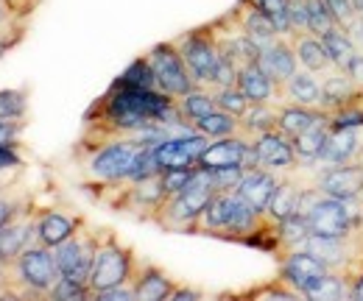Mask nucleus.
I'll list each match as a JSON object with an SVG mask.
<instances>
[{
	"instance_id": "52",
	"label": "nucleus",
	"mask_w": 363,
	"mask_h": 301,
	"mask_svg": "<svg viewBox=\"0 0 363 301\" xmlns=\"http://www.w3.org/2000/svg\"><path fill=\"white\" fill-rule=\"evenodd\" d=\"M9 50H11L9 45H3V42H0V59H3V53H9Z\"/></svg>"
},
{
	"instance_id": "6",
	"label": "nucleus",
	"mask_w": 363,
	"mask_h": 301,
	"mask_svg": "<svg viewBox=\"0 0 363 301\" xmlns=\"http://www.w3.org/2000/svg\"><path fill=\"white\" fill-rule=\"evenodd\" d=\"M174 42L179 47L187 70L193 73L196 84L210 89L213 76H216V67H218V62H221V53H218V45H216V37H213V28H210V25L193 28V31L177 37Z\"/></svg>"
},
{
	"instance_id": "53",
	"label": "nucleus",
	"mask_w": 363,
	"mask_h": 301,
	"mask_svg": "<svg viewBox=\"0 0 363 301\" xmlns=\"http://www.w3.org/2000/svg\"><path fill=\"white\" fill-rule=\"evenodd\" d=\"M0 279H6V265L0 262Z\"/></svg>"
},
{
	"instance_id": "10",
	"label": "nucleus",
	"mask_w": 363,
	"mask_h": 301,
	"mask_svg": "<svg viewBox=\"0 0 363 301\" xmlns=\"http://www.w3.org/2000/svg\"><path fill=\"white\" fill-rule=\"evenodd\" d=\"M321 195L341 198V201H361L363 195V165L347 162V165H330L318 176Z\"/></svg>"
},
{
	"instance_id": "33",
	"label": "nucleus",
	"mask_w": 363,
	"mask_h": 301,
	"mask_svg": "<svg viewBox=\"0 0 363 301\" xmlns=\"http://www.w3.org/2000/svg\"><path fill=\"white\" fill-rule=\"evenodd\" d=\"M31 207L34 204H31V195L28 193H20L11 184H3L0 187V229L6 223H11L14 217L23 215L26 210H31Z\"/></svg>"
},
{
	"instance_id": "3",
	"label": "nucleus",
	"mask_w": 363,
	"mask_h": 301,
	"mask_svg": "<svg viewBox=\"0 0 363 301\" xmlns=\"http://www.w3.org/2000/svg\"><path fill=\"white\" fill-rule=\"evenodd\" d=\"M137 271V257L129 246H121L115 232L104 229L101 234V246L95 251V262H92L90 271V290L92 299L109 288H118V285H126L135 279Z\"/></svg>"
},
{
	"instance_id": "11",
	"label": "nucleus",
	"mask_w": 363,
	"mask_h": 301,
	"mask_svg": "<svg viewBox=\"0 0 363 301\" xmlns=\"http://www.w3.org/2000/svg\"><path fill=\"white\" fill-rule=\"evenodd\" d=\"M257 157H260V165L269 168V171H285V168H294L299 159H296V151H294V140L288 134H282L279 129L263 131L252 140Z\"/></svg>"
},
{
	"instance_id": "34",
	"label": "nucleus",
	"mask_w": 363,
	"mask_h": 301,
	"mask_svg": "<svg viewBox=\"0 0 363 301\" xmlns=\"http://www.w3.org/2000/svg\"><path fill=\"white\" fill-rule=\"evenodd\" d=\"M118 84H126V86H140V89H160L157 84V76H154V67L145 56H137L135 62L115 79ZM162 92V89H160Z\"/></svg>"
},
{
	"instance_id": "20",
	"label": "nucleus",
	"mask_w": 363,
	"mask_h": 301,
	"mask_svg": "<svg viewBox=\"0 0 363 301\" xmlns=\"http://www.w3.org/2000/svg\"><path fill=\"white\" fill-rule=\"evenodd\" d=\"M327 120H330V112L321 109V106H299V103H288V106H279L277 129L294 140V137H299L302 131L313 129V126H318V123H327Z\"/></svg>"
},
{
	"instance_id": "8",
	"label": "nucleus",
	"mask_w": 363,
	"mask_h": 301,
	"mask_svg": "<svg viewBox=\"0 0 363 301\" xmlns=\"http://www.w3.org/2000/svg\"><path fill=\"white\" fill-rule=\"evenodd\" d=\"M213 140L199 134V131H182V134H168L165 140H160L154 145V157L160 171H171V168H196L199 157L207 151Z\"/></svg>"
},
{
	"instance_id": "22",
	"label": "nucleus",
	"mask_w": 363,
	"mask_h": 301,
	"mask_svg": "<svg viewBox=\"0 0 363 301\" xmlns=\"http://www.w3.org/2000/svg\"><path fill=\"white\" fill-rule=\"evenodd\" d=\"M296 249H302V251H311L316 259H321L330 271H338V268H344L347 262H350V249H347V240L344 237H324V234H308Z\"/></svg>"
},
{
	"instance_id": "48",
	"label": "nucleus",
	"mask_w": 363,
	"mask_h": 301,
	"mask_svg": "<svg viewBox=\"0 0 363 301\" xmlns=\"http://www.w3.org/2000/svg\"><path fill=\"white\" fill-rule=\"evenodd\" d=\"M344 73H347V76H350V79L363 89V53H355V56H352V62L347 64V70H344Z\"/></svg>"
},
{
	"instance_id": "44",
	"label": "nucleus",
	"mask_w": 363,
	"mask_h": 301,
	"mask_svg": "<svg viewBox=\"0 0 363 301\" xmlns=\"http://www.w3.org/2000/svg\"><path fill=\"white\" fill-rule=\"evenodd\" d=\"M190 176H193V168H171V171H162L165 193H168V195L182 193V190L190 184Z\"/></svg>"
},
{
	"instance_id": "24",
	"label": "nucleus",
	"mask_w": 363,
	"mask_h": 301,
	"mask_svg": "<svg viewBox=\"0 0 363 301\" xmlns=\"http://www.w3.org/2000/svg\"><path fill=\"white\" fill-rule=\"evenodd\" d=\"M361 86L355 84L344 70L338 73V76H333V79H327L324 84H321V109H327V112H335V109H344V106H350V103H355L358 98H361Z\"/></svg>"
},
{
	"instance_id": "28",
	"label": "nucleus",
	"mask_w": 363,
	"mask_h": 301,
	"mask_svg": "<svg viewBox=\"0 0 363 301\" xmlns=\"http://www.w3.org/2000/svg\"><path fill=\"white\" fill-rule=\"evenodd\" d=\"M177 103H179V112L187 126H193L199 118H204V115H210L213 109H218V106H216V95H213V89H207V86L190 89L187 95H182Z\"/></svg>"
},
{
	"instance_id": "32",
	"label": "nucleus",
	"mask_w": 363,
	"mask_h": 301,
	"mask_svg": "<svg viewBox=\"0 0 363 301\" xmlns=\"http://www.w3.org/2000/svg\"><path fill=\"white\" fill-rule=\"evenodd\" d=\"M311 234V223H308V215H288L285 220L277 223V237H279V249L282 251H294L305 237Z\"/></svg>"
},
{
	"instance_id": "21",
	"label": "nucleus",
	"mask_w": 363,
	"mask_h": 301,
	"mask_svg": "<svg viewBox=\"0 0 363 301\" xmlns=\"http://www.w3.org/2000/svg\"><path fill=\"white\" fill-rule=\"evenodd\" d=\"M238 86L252 103H274L279 95V84L260 67V64H246L238 70Z\"/></svg>"
},
{
	"instance_id": "37",
	"label": "nucleus",
	"mask_w": 363,
	"mask_h": 301,
	"mask_svg": "<svg viewBox=\"0 0 363 301\" xmlns=\"http://www.w3.org/2000/svg\"><path fill=\"white\" fill-rule=\"evenodd\" d=\"M213 95H216V106L224 109V112H229V115H235L238 120H240V118L246 115V109L252 106V101L243 95V89H240L238 84L213 89Z\"/></svg>"
},
{
	"instance_id": "29",
	"label": "nucleus",
	"mask_w": 363,
	"mask_h": 301,
	"mask_svg": "<svg viewBox=\"0 0 363 301\" xmlns=\"http://www.w3.org/2000/svg\"><path fill=\"white\" fill-rule=\"evenodd\" d=\"M193 129L199 131V134H204V137H210V140H221V137L238 134V131H240V120H238L235 115L224 112V109H213L210 115L199 118V120L193 123Z\"/></svg>"
},
{
	"instance_id": "45",
	"label": "nucleus",
	"mask_w": 363,
	"mask_h": 301,
	"mask_svg": "<svg viewBox=\"0 0 363 301\" xmlns=\"http://www.w3.org/2000/svg\"><path fill=\"white\" fill-rule=\"evenodd\" d=\"M95 299H98V301H137V296H135V282H126V285L109 288V290L98 293Z\"/></svg>"
},
{
	"instance_id": "5",
	"label": "nucleus",
	"mask_w": 363,
	"mask_h": 301,
	"mask_svg": "<svg viewBox=\"0 0 363 301\" xmlns=\"http://www.w3.org/2000/svg\"><path fill=\"white\" fill-rule=\"evenodd\" d=\"M361 201H341V198H330V195H318V201L308 212L311 232L313 234H324V237H344V240H350L355 234V229L361 226Z\"/></svg>"
},
{
	"instance_id": "25",
	"label": "nucleus",
	"mask_w": 363,
	"mask_h": 301,
	"mask_svg": "<svg viewBox=\"0 0 363 301\" xmlns=\"http://www.w3.org/2000/svg\"><path fill=\"white\" fill-rule=\"evenodd\" d=\"M294 50H296V59H299V67L302 70H311V73H324L330 67V56L324 50L321 37H313L311 31L308 34H294L291 37Z\"/></svg>"
},
{
	"instance_id": "17",
	"label": "nucleus",
	"mask_w": 363,
	"mask_h": 301,
	"mask_svg": "<svg viewBox=\"0 0 363 301\" xmlns=\"http://www.w3.org/2000/svg\"><path fill=\"white\" fill-rule=\"evenodd\" d=\"M277 187H279L277 173L269 171V168H255V171L243 173V178H240V184H238L235 193H238L243 201H249L257 212L266 215V210H269V204H272V195Z\"/></svg>"
},
{
	"instance_id": "38",
	"label": "nucleus",
	"mask_w": 363,
	"mask_h": 301,
	"mask_svg": "<svg viewBox=\"0 0 363 301\" xmlns=\"http://www.w3.org/2000/svg\"><path fill=\"white\" fill-rule=\"evenodd\" d=\"M333 25H335V20H333L327 3L324 0H308V31L313 37H324Z\"/></svg>"
},
{
	"instance_id": "7",
	"label": "nucleus",
	"mask_w": 363,
	"mask_h": 301,
	"mask_svg": "<svg viewBox=\"0 0 363 301\" xmlns=\"http://www.w3.org/2000/svg\"><path fill=\"white\" fill-rule=\"evenodd\" d=\"M145 59L151 62L154 76H157V84H160V89H162L165 95H171V98L179 101L182 95H187L190 89L199 86L196 79H193V73L187 70V64H184V59H182L179 47H177L174 40H171V42L154 45V47L145 53Z\"/></svg>"
},
{
	"instance_id": "27",
	"label": "nucleus",
	"mask_w": 363,
	"mask_h": 301,
	"mask_svg": "<svg viewBox=\"0 0 363 301\" xmlns=\"http://www.w3.org/2000/svg\"><path fill=\"white\" fill-rule=\"evenodd\" d=\"M321 42H324V50H327V56H330V64L338 67V70H347V64H350L352 56L358 53V45L352 42V37H350L344 28H338V25H333V28L321 37Z\"/></svg>"
},
{
	"instance_id": "55",
	"label": "nucleus",
	"mask_w": 363,
	"mask_h": 301,
	"mask_svg": "<svg viewBox=\"0 0 363 301\" xmlns=\"http://www.w3.org/2000/svg\"><path fill=\"white\" fill-rule=\"evenodd\" d=\"M0 187H3V184H0Z\"/></svg>"
},
{
	"instance_id": "31",
	"label": "nucleus",
	"mask_w": 363,
	"mask_h": 301,
	"mask_svg": "<svg viewBox=\"0 0 363 301\" xmlns=\"http://www.w3.org/2000/svg\"><path fill=\"white\" fill-rule=\"evenodd\" d=\"M299 195H302V190L294 181H279V187L274 190L272 204H269L266 215L272 217V220H277V223L285 220L288 215H294L299 210Z\"/></svg>"
},
{
	"instance_id": "1",
	"label": "nucleus",
	"mask_w": 363,
	"mask_h": 301,
	"mask_svg": "<svg viewBox=\"0 0 363 301\" xmlns=\"http://www.w3.org/2000/svg\"><path fill=\"white\" fill-rule=\"evenodd\" d=\"M62 279L53 249L31 243L14 262L6 265L9 299H48L53 285Z\"/></svg>"
},
{
	"instance_id": "19",
	"label": "nucleus",
	"mask_w": 363,
	"mask_h": 301,
	"mask_svg": "<svg viewBox=\"0 0 363 301\" xmlns=\"http://www.w3.org/2000/svg\"><path fill=\"white\" fill-rule=\"evenodd\" d=\"M135 296L137 301H165L171 299L177 282L157 265H148V262H137L135 271Z\"/></svg>"
},
{
	"instance_id": "46",
	"label": "nucleus",
	"mask_w": 363,
	"mask_h": 301,
	"mask_svg": "<svg viewBox=\"0 0 363 301\" xmlns=\"http://www.w3.org/2000/svg\"><path fill=\"white\" fill-rule=\"evenodd\" d=\"M23 157H20V142L11 145H0V173H6L9 168H20Z\"/></svg>"
},
{
	"instance_id": "23",
	"label": "nucleus",
	"mask_w": 363,
	"mask_h": 301,
	"mask_svg": "<svg viewBox=\"0 0 363 301\" xmlns=\"http://www.w3.org/2000/svg\"><path fill=\"white\" fill-rule=\"evenodd\" d=\"M282 95L299 106H321V84L311 70H296L285 84H279L277 98H282Z\"/></svg>"
},
{
	"instance_id": "16",
	"label": "nucleus",
	"mask_w": 363,
	"mask_h": 301,
	"mask_svg": "<svg viewBox=\"0 0 363 301\" xmlns=\"http://www.w3.org/2000/svg\"><path fill=\"white\" fill-rule=\"evenodd\" d=\"M82 223H84V217H73L67 215V212H59V210H43V212H37L34 243H43L48 249H56L59 243H65L67 237H73Z\"/></svg>"
},
{
	"instance_id": "4",
	"label": "nucleus",
	"mask_w": 363,
	"mask_h": 301,
	"mask_svg": "<svg viewBox=\"0 0 363 301\" xmlns=\"http://www.w3.org/2000/svg\"><path fill=\"white\" fill-rule=\"evenodd\" d=\"M101 234H104V229H87V223H82L73 237H67L65 243H59L53 249L59 273L65 279H73L82 285L90 282V271L92 262H95V251L101 246Z\"/></svg>"
},
{
	"instance_id": "14",
	"label": "nucleus",
	"mask_w": 363,
	"mask_h": 301,
	"mask_svg": "<svg viewBox=\"0 0 363 301\" xmlns=\"http://www.w3.org/2000/svg\"><path fill=\"white\" fill-rule=\"evenodd\" d=\"M34 226H37V210L31 207L0 229V262L3 265L14 262L34 243Z\"/></svg>"
},
{
	"instance_id": "35",
	"label": "nucleus",
	"mask_w": 363,
	"mask_h": 301,
	"mask_svg": "<svg viewBox=\"0 0 363 301\" xmlns=\"http://www.w3.org/2000/svg\"><path fill=\"white\" fill-rule=\"evenodd\" d=\"M344 296H347V285L333 271H327L324 276H318L316 282L305 290V299H313V301H335V299H344Z\"/></svg>"
},
{
	"instance_id": "26",
	"label": "nucleus",
	"mask_w": 363,
	"mask_h": 301,
	"mask_svg": "<svg viewBox=\"0 0 363 301\" xmlns=\"http://www.w3.org/2000/svg\"><path fill=\"white\" fill-rule=\"evenodd\" d=\"M277 120H279V103H252L240 118V134L255 140L263 131L277 129Z\"/></svg>"
},
{
	"instance_id": "2",
	"label": "nucleus",
	"mask_w": 363,
	"mask_h": 301,
	"mask_svg": "<svg viewBox=\"0 0 363 301\" xmlns=\"http://www.w3.org/2000/svg\"><path fill=\"white\" fill-rule=\"evenodd\" d=\"M143 145L145 142H140L135 137H115V140H104L95 145H82V151H87V162H84L87 187L104 190V187L126 181Z\"/></svg>"
},
{
	"instance_id": "43",
	"label": "nucleus",
	"mask_w": 363,
	"mask_h": 301,
	"mask_svg": "<svg viewBox=\"0 0 363 301\" xmlns=\"http://www.w3.org/2000/svg\"><path fill=\"white\" fill-rule=\"evenodd\" d=\"M243 173H246L243 168H218V171H213V187H216V193H232V190H238Z\"/></svg>"
},
{
	"instance_id": "30",
	"label": "nucleus",
	"mask_w": 363,
	"mask_h": 301,
	"mask_svg": "<svg viewBox=\"0 0 363 301\" xmlns=\"http://www.w3.org/2000/svg\"><path fill=\"white\" fill-rule=\"evenodd\" d=\"M327 131H330V120H327V123H318L313 129L302 131L299 137H294V151H296V159H299V162H305V165L318 162L321 145H324V140H327Z\"/></svg>"
},
{
	"instance_id": "42",
	"label": "nucleus",
	"mask_w": 363,
	"mask_h": 301,
	"mask_svg": "<svg viewBox=\"0 0 363 301\" xmlns=\"http://www.w3.org/2000/svg\"><path fill=\"white\" fill-rule=\"evenodd\" d=\"M327 3V8H330V14H333V20H335V25L338 28H350V23L358 17V8H355V0H324Z\"/></svg>"
},
{
	"instance_id": "50",
	"label": "nucleus",
	"mask_w": 363,
	"mask_h": 301,
	"mask_svg": "<svg viewBox=\"0 0 363 301\" xmlns=\"http://www.w3.org/2000/svg\"><path fill=\"white\" fill-rule=\"evenodd\" d=\"M182 299H201V290H193V288H182V285H177L174 288V293H171V301H182Z\"/></svg>"
},
{
	"instance_id": "15",
	"label": "nucleus",
	"mask_w": 363,
	"mask_h": 301,
	"mask_svg": "<svg viewBox=\"0 0 363 301\" xmlns=\"http://www.w3.org/2000/svg\"><path fill=\"white\" fill-rule=\"evenodd\" d=\"M257 64L272 76L277 84H285L299 70V59H296V50H294L291 37H277L274 42L266 45L260 50Z\"/></svg>"
},
{
	"instance_id": "54",
	"label": "nucleus",
	"mask_w": 363,
	"mask_h": 301,
	"mask_svg": "<svg viewBox=\"0 0 363 301\" xmlns=\"http://www.w3.org/2000/svg\"><path fill=\"white\" fill-rule=\"evenodd\" d=\"M0 6H3V0H0ZM9 11H11V8H9ZM23 20H26V17H23Z\"/></svg>"
},
{
	"instance_id": "39",
	"label": "nucleus",
	"mask_w": 363,
	"mask_h": 301,
	"mask_svg": "<svg viewBox=\"0 0 363 301\" xmlns=\"http://www.w3.org/2000/svg\"><path fill=\"white\" fill-rule=\"evenodd\" d=\"M48 299L53 301H87L92 299V290L90 285H82V282H73V279H59L53 285V290L48 293Z\"/></svg>"
},
{
	"instance_id": "12",
	"label": "nucleus",
	"mask_w": 363,
	"mask_h": 301,
	"mask_svg": "<svg viewBox=\"0 0 363 301\" xmlns=\"http://www.w3.org/2000/svg\"><path fill=\"white\" fill-rule=\"evenodd\" d=\"M229 14H232V20L238 23V28H240L246 37H252L260 47H266L269 42H274L277 37H282V34L277 31L274 20L255 3V0H238V6H235Z\"/></svg>"
},
{
	"instance_id": "36",
	"label": "nucleus",
	"mask_w": 363,
	"mask_h": 301,
	"mask_svg": "<svg viewBox=\"0 0 363 301\" xmlns=\"http://www.w3.org/2000/svg\"><path fill=\"white\" fill-rule=\"evenodd\" d=\"M26 118H28V92L0 89V120H26Z\"/></svg>"
},
{
	"instance_id": "47",
	"label": "nucleus",
	"mask_w": 363,
	"mask_h": 301,
	"mask_svg": "<svg viewBox=\"0 0 363 301\" xmlns=\"http://www.w3.org/2000/svg\"><path fill=\"white\" fill-rule=\"evenodd\" d=\"M23 129H26V120H0V145L20 142Z\"/></svg>"
},
{
	"instance_id": "40",
	"label": "nucleus",
	"mask_w": 363,
	"mask_h": 301,
	"mask_svg": "<svg viewBox=\"0 0 363 301\" xmlns=\"http://www.w3.org/2000/svg\"><path fill=\"white\" fill-rule=\"evenodd\" d=\"M255 3L272 17L277 31H279L282 37H291V34H294V28H291V11H288V3H291V0H255Z\"/></svg>"
},
{
	"instance_id": "51",
	"label": "nucleus",
	"mask_w": 363,
	"mask_h": 301,
	"mask_svg": "<svg viewBox=\"0 0 363 301\" xmlns=\"http://www.w3.org/2000/svg\"><path fill=\"white\" fill-rule=\"evenodd\" d=\"M352 296L363 301V273L358 276V279H355V285H352Z\"/></svg>"
},
{
	"instance_id": "49",
	"label": "nucleus",
	"mask_w": 363,
	"mask_h": 301,
	"mask_svg": "<svg viewBox=\"0 0 363 301\" xmlns=\"http://www.w3.org/2000/svg\"><path fill=\"white\" fill-rule=\"evenodd\" d=\"M347 34L352 37V42L361 45L363 47V14H358L352 23H350V28H347Z\"/></svg>"
},
{
	"instance_id": "41",
	"label": "nucleus",
	"mask_w": 363,
	"mask_h": 301,
	"mask_svg": "<svg viewBox=\"0 0 363 301\" xmlns=\"http://www.w3.org/2000/svg\"><path fill=\"white\" fill-rule=\"evenodd\" d=\"M330 126H335V129H363V109L361 106H355V103H350V106H344V109H335V112H330Z\"/></svg>"
},
{
	"instance_id": "9",
	"label": "nucleus",
	"mask_w": 363,
	"mask_h": 301,
	"mask_svg": "<svg viewBox=\"0 0 363 301\" xmlns=\"http://www.w3.org/2000/svg\"><path fill=\"white\" fill-rule=\"evenodd\" d=\"M330 268L316 259L311 251H302V249H294V251H285L282 254V262H279V279L296 290L299 296H305V290L316 282L318 276H324Z\"/></svg>"
},
{
	"instance_id": "18",
	"label": "nucleus",
	"mask_w": 363,
	"mask_h": 301,
	"mask_svg": "<svg viewBox=\"0 0 363 301\" xmlns=\"http://www.w3.org/2000/svg\"><path fill=\"white\" fill-rule=\"evenodd\" d=\"M358 154H361L358 129H335V126H330L327 140L321 145V154H318V162L321 165H347V162H355Z\"/></svg>"
},
{
	"instance_id": "13",
	"label": "nucleus",
	"mask_w": 363,
	"mask_h": 301,
	"mask_svg": "<svg viewBox=\"0 0 363 301\" xmlns=\"http://www.w3.org/2000/svg\"><path fill=\"white\" fill-rule=\"evenodd\" d=\"M252 140L243 137L240 131L232 134V137H221V140H213L207 145V151L199 157V168H207V171H218V168H243V157L249 151Z\"/></svg>"
}]
</instances>
